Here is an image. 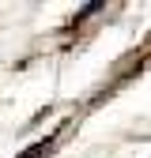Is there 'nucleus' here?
<instances>
[{
	"label": "nucleus",
	"instance_id": "obj_1",
	"mask_svg": "<svg viewBox=\"0 0 151 158\" xmlns=\"http://www.w3.org/2000/svg\"><path fill=\"white\" fill-rule=\"evenodd\" d=\"M49 151H53V139H42V143H34L30 151H23L19 158H42V154H49Z\"/></svg>",
	"mask_w": 151,
	"mask_h": 158
}]
</instances>
